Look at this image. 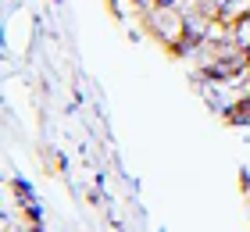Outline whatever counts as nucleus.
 Masks as SVG:
<instances>
[{"label": "nucleus", "mask_w": 250, "mask_h": 232, "mask_svg": "<svg viewBox=\"0 0 250 232\" xmlns=\"http://www.w3.org/2000/svg\"><path fill=\"white\" fill-rule=\"evenodd\" d=\"M143 29L150 32V36L161 43L172 57H183L189 46H193L189 18L175 4H146V11H143Z\"/></svg>", "instance_id": "nucleus-1"}, {"label": "nucleus", "mask_w": 250, "mask_h": 232, "mask_svg": "<svg viewBox=\"0 0 250 232\" xmlns=\"http://www.w3.org/2000/svg\"><path fill=\"white\" fill-rule=\"evenodd\" d=\"M218 21H225V25H232V29H243L250 21V0H222Z\"/></svg>", "instance_id": "nucleus-2"}, {"label": "nucleus", "mask_w": 250, "mask_h": 232, "mask_svg": "<svg viewBox=\"0 0 250 232\" xmlns=\"http://www.w3.org/2000/svg\"><path fill=\"white\" fill-rule=\"evenodd\" d=\"M146 4H175V0H146Z\"/></svg>", "instance_id": "nucleus-3"}, {"label": "nucleus", "mask_w": 250, "mask_h": 232, "mask_svg": "<svg viewBox=\"0 0 250 232\" xmlns=\"http://www.w3.org/2000/svg\"><path fill=\"white\" fill-rule=\"evenodd\" d=\"M247 207H250V186H247Z\"/></svg>", "instance_id": "nucleus-4"}]
</instances>
